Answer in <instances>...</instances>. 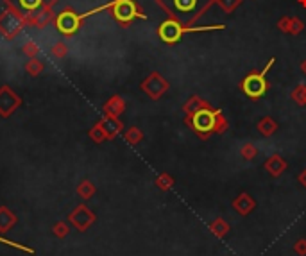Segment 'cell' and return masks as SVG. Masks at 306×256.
<instances>
[{"label": "cell", "mask_w": 306, "mask_h": 256, "mask_svg": "<svg viewBox=\"0 0 306 256\" xmlns=\"http://www.w3.org/2000/svg\"><path fill=\"white\" fill-rule=\"evenodd\" d=\"M242 88H244V92L249 95V97H255V99L261 97V95L265 93V90H267V83H265V79H263V73L245 77Z\"/></svg>", "instance_id": "1"}, {"label": "cell", "mask_w": 306, "mask_h": 256, "mask_svg": "<svg viewBox=\"0 0 306 256\" xmlns=\"http://www.w3.org/2000/svg\"><path fill=\"white\" fill-rule=\"evenodd\" d=\"M215 122H217V116L215 113L210 110H199L195 115H193V127L201 133H208L215 127Z\"/></svg>", "instance_id": "2"}, {"label": "cell", "mask_w": 306, "mask_h": 256, "mask_svg": "<svg viewBox=\"0 0 306 256\" xmlns=\"http://www.w3.org/2000/svg\"><path fill=\"white\" fill-rule=\"evenodd\" d=\"M181 32H183L181 25L174 20L165 22V23H161V27H160V36H161V40L166 43H176L177 40L181 38Z\"/></svg>", "instance_id": "3"}, {"label": "cell", "mask_w": 306, "mask_h": 256, "mask_svg": "<svg viewBox=\"0 0 306 256\" xmlns=\"http://www.w3.org/2000/svg\"><path fill=\"white\" fill-rule=\"evenodd\" d=\"M115 16L120 22H129L136 16V7L131 0H118L115 4Z\"/></svg>", "instance_id": "4"}, {"label": "cell", "mask_w": 306, "mask_h": 256, "mask_svg": "<svg viewBox=\"0 0 306 256\" xmlns=\"http://www.w3.org/2000/svg\"><path fill=\"white\" fill-rule=\"evenodd\" d=\"M57 25H59V29H61L63 32H73L77 29L79 20H77V16L72 15V13H63V15L59 16V20H57Z\"/></svg>", "instance_id": "5"}, {"label": "cell", "mask_w": 306, "mask_h": 256, "mask_svg": "<svg viewBox=\"0 0 306 256\" xmlns=\"http://www.w3.org/2000/svg\"><path fill=\"white\" fill-rule=\"evenodd\" d=\"M201 0H176V9L181 13H195Z\"/></svg>", "instance_id": "6"}, {"label": "cell", "mask_w": 306, "mask_h": 256, "mask_svg": "<svg viewBox=\"0 0 306 256\" xmlns=\"http://www.w3.org/2000/svg\"><path fill=\"white\" fill-rule=\"evenodd\" d=\"M16 4L20 5L24 11H32L42 4V0H16Z\"/></svg>", "instance_id": "7"}, {"label": "cell", "mask_w": 306, "mask_h": 256, "mask_svg": "<svg viewBox=\"0 0 306 256\" xmlns=\"http://www.w3.org/2000/svg\"><path fill=\"white\" fill-rule=\"evenodd\" d=\"M296 253H299V255H306V242L305 240H299L296 244Z\"/></svg>", "instance_id": "8"}]
</instances>
